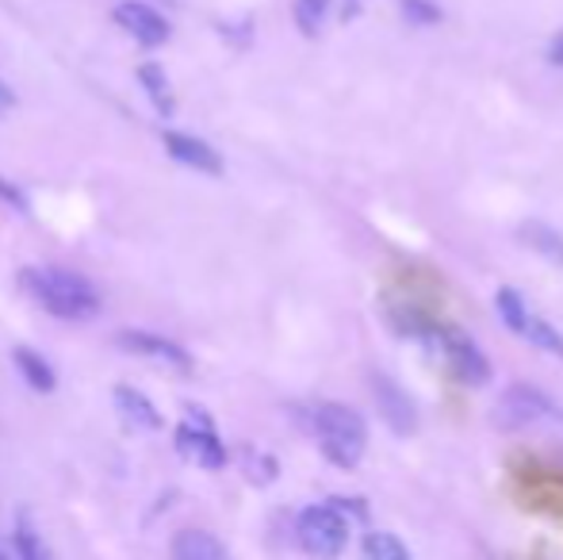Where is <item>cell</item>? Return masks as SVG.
Instances as JSON below:
<instances>
[{
	"mask_svg": "<svg viewBox=\"0 0 563 560\" xmlns=\"http://www.w3.org/2000/svg\"><path fill=\"white\" fill-rule=\"evenodd\" d=\"M20 281L43 304V311L58 319H92L100 311L97 288L69 270H23Z\"/></svg>",
	"mask_w": 563,
	"mask_h": 560,
	"instance_id": "cell-1",
	"label": "cell"
},
{
	"mask_svg": "<svg viewBox=\"0 0 563 560\" xmlns=\"http://www.w3.org/2000/svg\"><path fill=\"white\" fill-rule=\"evenodd\" d=\"M314 433L330 464L338 469H356L368 449V426L361 415L345 404H322L314 407Z\"/></svg>",
	"mask_w": 563,
	"mask_h": 560,
	"instance_id": "cell-2",
	"label": "cell"
},
{
	"mask_svg": "<svg viewBox=\"0 0 563 560\" xmlns=\"http://www.w3.org/2000/svg\"><path fill=\"white\" fill-rule=\"evenodd\" d=\"M296 534H299V546L314 560H334L345 553L349 523L334 503H322V507H307L303 515H299Z\"/></svg>",
	"mask_w": 563,
	"mask_h": 560,
	"instance_id": "cell-3",
	"label": "cell"
},
{
	"mask_svg": "<svg viewBox=\"0 0 563 560\" xmlns=\"http://www.w3.org/2000/svg\"><path fill=\"white\" fill-rule=\"evenodd\" d=\"M544 415H552L549 396L541 388H529V384H514V388L503 392L490 419H495L498 430H521V426H533Z\"/></svg>",
	"mask_w": 563,
	"mask_h": 560,
	"instance_id": "cell-4",
	"label": "cell"
},
{
	"mask_svg": "<svg viewBox=\"0 0 563 560\" xmlns=\"http://www.w3.org/2000/svg\"><path fill=\"white\" fill-rule=\"evenodd\" d=\"M177 449L188 461L200 464V469H223L227 464V449H223V441H219L216 426H211V419H203L196 407H192V415H188V422L177 426Z\"/></svg>",
	"mask_w": 563,
	"mask_h": 560,
	"instance_id": "cell-5",
	"label": "cell"
},
{
	"mask_svg": "<svg viewBox=\"0 0 563 560\" xmlns=\"http://www.w3.org/2000/svg\"><path fill=\"white\" fill-rule=\"evenodd\" d=\"M441 350H445V361H449L452 376H456L460 384L479 388V384L490 381V361L483 358V350L467 334H460V330H445V334H441Z\"/></svg>",
	"mask_w": 563,
	"mask_h": 560,
	"instance_id": "cell-6",
	"label": "cell"
},
{
	"mask_svg": "<svg viewBox=\"0 0 563 560\" xmlns=\"http://www.w3.org/2000/svg\"><path fill=\"white\" fill-rule=\"evenodd\" d=\"M115 23L142 46H162L169 43V20L146 0H123L115 4Z\"/></svg>",
	"mask_w": 563,
	"mask_h": 560,
	"instance_id": "cell-7",
	"label": "cell"
},
{
	"mask_svg": "<svg viewBox=\"0 0 563 560\" xmlns=\"http://www.w3.org/2000/svg\"><path fill=\"white\" fill-rule=\"evenodd\" d=\"M119 350L126 353H139V358H154V361H165L169 369H180V373H192V353L185 345H177L173 338L165 334H150V330H123L115 334Z\"/></svg>",
	"mask_w": 563,
	"mask_h": 560,
	"instance_id": "cell-8",
	"label": "cell"
},
{
	"mask_svg": "<svg viewBox=\"0 0 563 560\" xmlns=\"http://www.w3.org/2000/svg\"><path fill=\"white\" fill-rule=\"evenodd\" d=\"M372 392H376V407L384 415V422L395 433H415L418 430V411L410 404V396L391 381V376H372Z\"/></svg>",
	"mask_w": 563,
	"mask_h": 560,
	"instance_id": "cell-9",
	"label": "cell"
},
{
	"mask_svg": "<svg viewBox=\"0 0 563 560\" xmlns=\"http://www.w3.org/2000/svg\"><path fill=\"white\" fill-rule=\"evenodd\" d=\"M165 150H169L173 162L188 165V169H196V173H211V177H219V173H223V157H219V150H211L208 142L196 139V135L165 131Z\"/></svg>",
	"mask_w": 563,
	"mask_h": 560,
	"instance_id": "cell-10",
	"label": "cell"
},
{
	"mask_svg": "<svg viewBox=\"0 0 563 560\" xmlns=\"http://www.w3.org/2000/svg\"><path fill=\"white\" fill-rule=\"evenodd\" d=\"M112 404H115V411L123 415V422L131 426V430H162V411H157V407L150 404L139 388H131V384H115Z\"/></svg>",
	"mask_w": 563,
	"mask_h": 560,
	"instance_id": "cell-11",
	"label": "cell"
},
{
	"mask_svg": "<svg viewBox=\"0 0 563 560\" xmlns=\"http://www.w3.org/2000/svg\"><path fill=\"white\" fill-rule=\"evenodd\" d=\"M169 557L173 560H230L223 541L208 530H196V526H188V530H180L177 538H173Z\"/></svg>",
	"mask_w": 563,
	"mask_h": 560,
	"instance_id": "cell-12",
	"label": "cell"
},
{
	"mask_svg": "<svg viewBox=\"0 0 563 560\" xmlns=\"http://www.w3.org/2000/svg\"><path fill=\"white\" fill-rule=\"evenodd\" d=\"M12 361H15V369H20V376L31 384L35 392H54V384H58V376H54V365L43 358V353H35V350H15L12 353Z\"/></svg>",
	"mask_w": 563,
	"mask_h": 560,
	"instance_id": "cell-13",
	"label": "cell"
},
{
	"mask_svg": "<svg viewBox=\"0 0 563 560\" xmlns=\"http://www.w3.org/2000/svg\"><path fill=\"white\" fill-rule=\"evenodd\" d=\"M495 307H498V315H503V322L514 330V334H518V338L526 334V327H529V319H533V311H529V304L521 299L518 288H498Z\"/></svg>",
	"mask_w": 563,
	"mask_h": 560,
	"instance_id": "cell-14",
	"label": "cell"
},
{
	"mask_svg": "<svg viewBox=\"0 0 563 560\" xmlns=\"http://www.w3.org/2000/svg\"><path fill=\"white\" fill-rule=\"evenodd\" d=\"M139 81L146 85V97L154 100V108L162 116L173 112V92H169V77H165L162 66H154V62H146V66L139 69Z\"/></svg>",
	"mask_w": 563,
	"mask_h": 560,
	"instance_id": "cell-15",
	"label": "cell"
},
{
	"mask_svg": "<svg viewBox=\"0 0 563 560\" xmlns=\"http://www.w3.org/2000/svg\"><path fill=\"white\" fill-rule=\"evenodd\" d=\"M364 560H410V549L402 546L395 534L372 530L368 538H364Z\"/></svg>",
	"mask_w": 563,
	"mask_h": 560,
	"instance_id": "cell-16",
	"label": "cell"
},
{
	"mask_svg": "<svg viewBox=\"0 0 563 560\" xmlns=\"http://www.w3.org/2000/svg\"><path fill=\"white\" fill-rule=\"evenodd\" d=\"M521 239H526V246L549 254L552 262H563V234L552 231L549 223H526V227H521Z\"/></svg>",
	"mask_w": 563,
	"mask_h": 560,
	"instance_id": "cell-17",
	"label": "cell"
},
{
	"mask_svg": "<svg viewBox=\"0 0 563 560\" xmlns=\"http://www.w3.org/2000/svg\"><path fill=\"white\" fill-rule=\"evenodd\" d=\"M12 541H15V553H20V560H54V553L46 549V541L38 538V530L27 523V518H20V523H15Z\"/></svg>",
	"mask_w": 563,
	"mask_h": 560,
	"instance_id": "cell-18",
	"label": "cell"
},
{
	"mask_svg": "<svg viewBox=\"0 0 563 560\" xmlns=\"http://www.w3.org/2000/svg\"><path fill=\"white\" fill-rule=\"evenodd\" d=\"M521 338H526V342H533V345H541L544 353H552V358L563 361V334L552 327V322H544V319H537V315H533Z\"/></svg>",
	"mask_w": 563,
	"mask_h": 560,
	"instance_id": "cell-19",
	"label": "cell"
},
{
	"mask_svg": "<svg viewBox=\"0 0 563 560\" xmlns=\"http://www.w3.org/2000/svg\"><path fill=\"white\" fill-rule=\"evenodd\" d=\"M330 12V0H296V23L303 35H314Z\"/></svg>",
	"mask_w": 563,
	"mask_h": 560,
	"instance_id": "cell-20",
	"label": "cell"
},
{
	"mask_svg": "<svg viewBox=\"0 0 563 560\" xmlns=\"http://www.w3.org/2000/svg\"><path fill=\"white\" fill-rule=\"evenodd\" d=\"M402 12H407L415 23H438V20H441L438 8L426 4V0H402Z\"/></svg>",
	"mask_w": 563,
	"mask_h": 560,
	"instance_id": "cell-21",
	"label": "cell"
},
{
	"mask_svg": "<svg viewBox=\"0 0 563 560\" xmlns=\"http://www.w3.org/2000/svg\"><path fill=\"white\" fill-rule=\"evenodd\" d=\"M549 62H552V66H560V69H563V31H560L556 39H552V46H549Z\"/></svg>",
	"mask_w": 563,
	"mask_h": 560,
	"instance_id": "cell-22",
	"label": "cell"
},
{
	"mask_svg": "<svg viewBox=\"0 0 563 560\" xmlns=\"http://www.w3.org/2000/svg\"><path fill=\"white\" fill-rule=\"evenodd\" d=\"M0 560H8V557H4V553H0Z\"/></svg>",
	"mask_w": 563,
	"mask_h": 560,
	"instance_id": "cell-23",
	"label": "cell"
}]
</instances>
